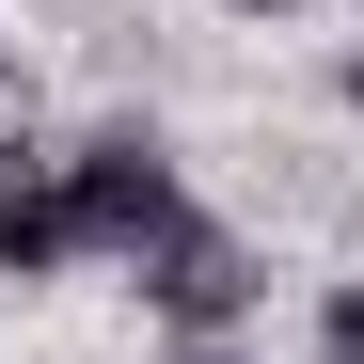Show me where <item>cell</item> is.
I'll return each instance as SVG.
<instances>
[{
  "mask_svg": "<svg viewBox=\"0 0 364 364\" xmlns=\"http://www.w3.org/2000/svg\"><path fill=\"white\" fill-rule=\"evenodd\" d=\"M317 364H364V269L317 285Z\"/></svg>",
  "mask_w": 364,
  "mask_h": 364,
  "instance_id": "obj_4",
  "label": "cell"
},
{
  "mask_svg": "<svg viewBox=\"0 0 364 364\" xmlns=\"http://www.w3.org/2000/svg\"><path fill=\"white\" fill-rule=\"evenodd\" d=\"M48 269H80V206H64V159L0 143V285H48Z\"/></svg>",
  "mask_w": 364,
  "mask_h": 364,
  "instance_id": "obj_3",
  "label": "cell"
},
{
  "mask_svg": "<svg viewBox=\"0 0 364 364\" xmlns=\"http://www.w3.org/2000/svg\"><path fill=\"white\" fill-rule=\"evenodd\" d=\"M222 16H301V0H222Z\"/></svg>",
  "mask_w": 364,
  "mask_h": 364,
  "instance_id": "obj_8",
  "label": "cell"
},
{
  "mask_svg": "<svg viewBox=\"0 0 364 364\" xmlns=\"http://www.w3.org/2000/svg\"><path fill=\"white\" fill-rule=\"evenodd\" d=\"M16 127H32V64L0 48V143H16Z\"/></svg>",
  "mask_w": 364,
  "mask_h": 364,
  "instance_id": "obj_5",
  "label": "cell"
},
{
  "mask_svg": "<svg viewBox=\"0 0 364 364\" xmlns=\"http://www.w3.org/2000/svg\"><path fill=\"white\" fill-rule=\"evenodd\" d=\"M333 95H348V111H364V48H348V64H333Z\"/></svg>",
  "mask_w": 364,
  "mask_h": 364,
  "instance_id": "obj_7",
  "label": "cell"
},
{
  "mask_svg": "<svg viewBox=\"0 0 364 364\" xmlns=\"http://www.w3.org/2000/svg\"><path fill=\"white\" fill-rule=\"evenodd\" d=\"M174 364H237V333H206V348H174Z\"/></svg>",
  "mask_w": 364,
  "mask_h": 364,
  "instance_id": "obj_6",
  "label": "cell"
},
{
  "mask_svg": "<svg viewBox=\"0 0 364 364\" xmlns=\"http://www.w3.org/2000/svg\"><path fill=\"white\" fill-rule=\"evenodd\" d=\"M64 206H80V254H127V269L159 254L174 222H206V206H191V174H174V143H159V127H95V143L64 159Z\"/></svg>",
  "mask_w": 364,
  "mask_h": 364,
  "instance_id": "obj_1",
  "label": "cell"
},
{
  "mask_svg": "<svg viewBox=\"0 0 364 364\" xmlns=\"http://www.w3.org/2000/svg\"><path fill=\"white\" fill-rule=\"evenodd\" d=\"M269 301V269H254V237H222V222H174L159 254H143V317L174 333V348H206V333H237Z\"/></svg>",
  "mask_w": 364,
  "mask_h": 364,
  "instance_id": "obj_2",
  "label": "cell"
}]
</instances>
